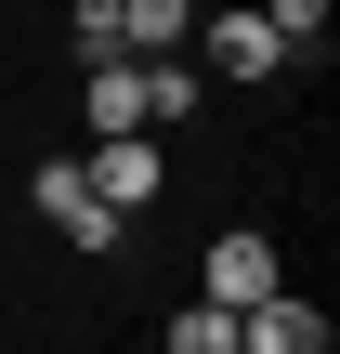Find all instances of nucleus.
Masks as SVG:
<instances>
[{"mask_svg":"<svg viewBox=\"0 0 340 354\" xmlns=\"http://www.w3.org/2000/svg\"><path fill=\"white\" fill-rule=\"evenodd\" d=\"M170 354H236V302H183L170 315Z\"/></svg>","mask_w":340,"mask_h":354,"instance_id":"obj_8","label":"nucleus"},{"mask_svg":"<svg viewBox=\"0 0 340 354\" xmlns=\"http://www.w3.org/2000/svg\"><path fill=\"white\" fill-rule=\"evenodd\" d=\"M197 39V0H118V53H170Z\"/></svg>","mask_w":340,"mask_h":354,"instance_id":"obj_7","label":"nucleus"},{"mask_svg":"<svg viewBox=\"0 0 340 354\" xmlns=\"http://www.w3.org/2000/svg\"><path fill=\"white\" fill-rule=\"evenodd\" d=\"M79 105H92V131H144V53H105Z\"/></svg>","mask_w":340,"mask_h":354,"instance_id":"obj_6","label":"nucleus"},{"mask_svg":"<svg viewBox=\"0 0 340 354\" xmlns=\"http://www.w3.org/2000/svg\"><path fill=\"white\" fill-rule=\"evenodd\" d=\"M236 354H328V315L288 302V289H262V302L236 315Z\"/></svg>","mask_w":340,"mask_h":354,"instance_id":"obj_3","label":"nucleus"},{"mask_svg":"<svg viewBox=\"0 0 340 354\" xmlns=\"http://www.w3.org/2000/svg\"><path fill=\"white\" fill-rule=\"evenodd\" d=\"M79 171H92V197H105V210H157V184H170L144 131H92V158H79Z\"/></svg>","mask_w":340,"mask_h":354,"instance_id":"obj_2","label":"nucleus"},{"mask_svg":"<svg viewBox=\"0 0 340 354\" xmlns=\"http://www.w3.org/2000/svg\"><path fill=\"white\" fill-rule=\"evenodd\" d=\"M262 289H288V276H275V236H223V250H210V302H236V315H249Z\"/></svg>","mask_w":340,"mask_h":354,"instance_id":"obj_5","label":"nucleus"},{"mask_svg":"<svg viewBox=\"0 0 340 354\" xmlns=\"http://www.w3.org/2000/svg\"><path fill=\"white\" fill-rule=\"evenodd\" d=\"M210 66H223V79H275V66H288V39L262 26V0H249V13H210Z\"/></svg>","mask_w":340,"mask_h":354,"instance_id":"obj_4","label":"nucleus"},{"mask_svg":"<svg viewBox=\"0 0 340 354\" xmlns=\"http://www.w3.org/2000/svg\"><path fill=\"white\" fill-rule=\"evenodd\" d=\"M66 26H79V53H92V66L118 53V0H66Z\"/></svg>","mask_w":340,"mask_h":354,"instance_id":"obj_9","label":"nucleus"},{"mask_svg":"<svg viewBox=\"0 0 340 354\" xmlns=\"http://www.w3.org/2000/svg\"><path fill=\"white\" fill-rule=\"evenodd\" d=\"M26 197H39V223H52V236H66V250H118V236H131V210H105V197H92V171H79V158H52V171H39V184H26Z\"/></svg>","mask_w":340,"mask_h":354,"instance_id":"obj_1","label":"nucleus"}]
</instances>
